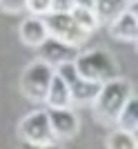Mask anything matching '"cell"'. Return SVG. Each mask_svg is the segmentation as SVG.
I'll return each instance as SVG.
<instances>
[{
    "label": "cell",
    "mask_w": 138,
    "mask_h": 149,
    "mask_svg": "<svg viewBox=\"0 0 138 149\" xmlns=\"http://www.w3.org/2000/svg\"><path fill=\"white\" fill-rule=\"evenodd\" d=\"M134 96L132 82L127 78H114L100 85V91L94 100V113L96 120H100L102 125H116L120 109L125 107V102Z\"/></svg>",
    "instance_id": "cell-1"
},
{
    "label": "cell",
    "mask_w": 138,
    "mask_h": 149,
    "mask_svg": "<svg viewBox=\"0 0 138 149\" xmlns=\"http://www.w3.org/2000/svg\"><path fill=\"white\" fill-rule=\"evenodd\" d=\"M76 74L91 82H107L118 78V62L116 58L105 49H89V51H78L74 60Z\"/></svg>",
    "instance_id": "cell-2"
},
{
    "label": "cell",
    "mask_w": 138,
    "mask_h": 149,
    "mask_svg": "<svg viewBox=\"0 0 138 149\" xmlns=\"http://www.w3.org/2000/svg\"><path fill=\"white\" fill-rule=\"evenodd\" d=\"M56 74V69L45 65L43 60H31L22 69L20 74V91L29 102H45V96H47V89H49V82Z\"/></svg>",
    "instance_id": "cell-3"
},
{
    "label": "cell",
    "mask_w": 138,
    "mask_h": 149,
    "mask_svg": "<svg viewBox=\"0 0 138 149\" xmlns=\"http://www.w3.org/2000/svg\"><path fill=\"white\" fill-rule=\"evenodd\" d=\"M18 136L29 147H43V145L56 143V138L51 134V127H49L47 109H33L27 116H22V120L18 125Z\"/></svg>",
    "instance_id": "cell-4"
},
{
    "label": "cell",
    "mask_w": 138,
    "mask_h": 149,
    "mask_svg": "<svg viewBox=\"0 0 138 149\" xmlns=\"http://www.w3.org/2000/svg\"><path fill=\"white\" fill-rule=\"evenodd\" d=\"M43 22H45L47 33H49L51 38H56V40L69 45V47H74V49H78L82 42H87V38H89L87 33L74 22L71 13H47L43 18Z\"/></svg>",
    "instance_id": "cell-5"
},
{
    "label": "cell",
    "mask_w": 138,
    "mask_h": 149,
    "mask_svg": "<svg viewBox=\"0 0 138 149\" xmlns=\"http://www.w3.org/2000/svg\"><path fill=\"white\" fill-rule=\"evenodd\" d=\"M56 74L67 82L71 105H94L96 96L100 91V82H91V80L80 78L74 69V62H65V65L56 67Z\"/></svg>",
    "instance_id": "cell-6"
},
{
    "label": "cell",
    "mask_w": 138,
    "mask_h": 149,
    "mask_svg": "<svg viewBox=\"0 0 138 149\" xmlns=\"http://www.w3.org/2000/svg\"><path fill=\"white\" fill-rule=\"evenodd\" d=\"M47 116H49V127L56 143L58 140H71L80 131V118L71 107H67V109H47Z\"/></svg>",
    "instance_id": "cell-7"
},
{
    "label": "cell",
    "mask_w": 138,
    "mask_h": 149,
    "mask_svg": "<svg viewBox=\"0 0 138 149\" xmlns=\"http://www.w3.org/2000/svg\"><path fill=\"white\" fill-rule=\"evenodd\" d=\"M76 56H78V49H74V47H69V45L60 42L51 36H47V40L38 47V60H43L45 65H49L54 69L65 65V62H74Z\"/></svg>",
    "instance_id": "cell-8"
},
{
    "label": "cell",
    "mask_w": 138,
    "mask_h": 149,
    "mask_svg": "<svg viewBox=\"0 0 138 149\" xmlns=\"http://www.w3.org/2000/svg\"><path fill=\"white\" fill-rule=\"evenodd\" d=\"M109 36L123 42H136L138 38V18H136V2L127 7V11H123L118 18L109 22Z\"/></svg>",
    "instance_id": "cell-9"
},
{
    "label": "cell",
    "mask_w": 138,
    "mask_h": 149,
    "mask_svg": "<svg viewBox=\"0 0 138 149\" xmlns=\"http://www.w3.org/2000/svg\"><path fill=\"white\" fill-rule=\"evenodd\" d=\"M18 36H20V42L22 45L38 49V47L47 40L49 33H47V27H45L43 18H38V16H27L18 27Z\"/></svg>",
    "instance_id": "cell-10"
},
{
    "label": "cell",
    "mask_w": 138,
    "mask_h": 149,
    "mask_svg": "<svg viewBox=\"0 0 138 149\" xmlns=\"http://www.w3.org/2000/svg\"><path fill=\"white\" fill-rule=\"evenodd\" d=\"M45 105H47V109H67V107H71L69 87L58 74H54V78L49 82V89H47V96H45Z\"/></svg>",
    "instance_id": "cell-11"
},
{
    "label": "cell",
    "mask_w": 138,
    "mask_h": 149,
    "mask_svg": "<svg viewBox=\"0 0 138 149\" xmlns=\"http://www.w3.org/2000/svg\"><path fill=\"white\" fill-rule=\"evenodd\" d=\"M127 7H129L127 0H96L94 11H96V18H98L100 25H109L123 11H127Z\"/></svg>",
    "instance_id": "cell-12"
},
{
    "label": "cell",
    "mask_w": 138,
    "mask_h": 149,
    "mask_svg": "<svg viewBox=\"0 0 138 149\" xmlns=\"http://www.w3.org/2000/svg\"><path fill=\"white\" fill-rule=\"evenodd\" d=\"M114 127H116V129H123V131H129V134H136V129H138V98H136V93H134L132 98L125 102V107L120 109Z\"/></svg>",
    "instance_id": "cell-13"
},
{
    "label": "cell",
    "mask_w": 138,
    "mask_h": 149,
    "mask_svg": "<svg viewBox=\"0 0 138 149\" xmlns=\"http://www.w3.org/2000/svg\"><path fill=\"white\" fill-rule=\"evenodd\" d=\"M71 18H74V22L78 27H80L85 33H94L98 27H100V22H98V18H96V11L94 9H85V7H74L71 9Z\"/></svg>",
    "instance_id": "cell-14"
},
{
    "label": "cell",
    "mask_w": 138,
    "mask_h": 149,
    "mask_svg": "<svg viewBox=\"0 0 138 149\" xmlns=\"http://www.w3.org/2000/svg\"><path fill=\"white\" fill-rule=\"evenodd\" d=\"M107 149H138L136 145V134L123 129H114L107 136Z\"/></svg>",
    "instance_id": "cell-15"
},
{
    "label": "cell",
    "mask_w": 138,
    "mask_h": 149,
    "mask_svg": "<svg viewBox=\"0 0 138 149\" xmlns=\"http://www.w3.org/2000/svg\"><path fill=\"white\" fill-rule=\"evenodd\" d=\"M27 11L29 16L45 18L47 13H51V0H27Z\"/></svg>",
    "instance_id": "cell-16"
},
{
    "label": "cell",
    "mask_w": 138,
    "mask_h": 149,
    "mask_svg": "<svg viewBox=\"0 0 138 149\" xmlns=\"http://www.w3.org/2000/svg\"><path fill=\"white\" fill-rule=\"evenodd\" d=\"M0 11L2 13H25L27 11V0H0Z\"/></svg>",
    "instance_id": "cell-17"
},
{
    "label": "cell",
    "mask_w": 138,
    "mask_h": 149,
    "mask_svg": "<svg viewBox=\"0 0 138 149\" xmlns=\"http://www.w3.org/2000/svg\"><path fill=\"white\" fill-rule=\"evenodd\" d=\"M74 9V0H51V13H69Z\"/></svg>",
    "instance_id": "cell-18"
},
{
    "label": "cell",
    "mask_w": 138,
    "mask_h": 149,
    "mask_svg": "<svg viewBox=\"0 0 138 149\" xmlns=\"http://www.w3.org/2000/svg\"><path fill=\"white\" fill-rule=\"evenodd\" d=\"M96 0H74V7H85V9H94Z\"/></svg>",
    "instance_id": "cell-19"
},
{
    "label": "cell",
    "mask_w": 138,
    "mask_h": 149,
    "mask_svg": "<svg viewBox=\"0 0 138 149\" xmlns=\"http://www.w3.org/2000/svg\"><path fill=\"white\" fill-rule=\"evenodd\" d=\"M25 149H60V147H58V143H51V145H43V147H29V145H25Z\"/></svg>",
    "instance_id": "cell-20"
},
{
    "label": "cell",
    "mask_w": 138,
    "mask_h": 149,
    "mask_svg": "<svg viewBox=\"0 0 138 149\" xmlns=\"http://www.w3.org/2000/svg\"><path fill=\"white\" fill-rule=\"evenodd\" d=\"M127 2H129V5H134V2H138V0H127Z\"/></svg>",
    "instance_id": "cell-21"
}]
</instances>
